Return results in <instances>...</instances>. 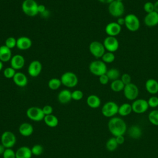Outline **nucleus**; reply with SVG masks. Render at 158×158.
Listing matches in <instances>:
<instances>
[{
  "mask_svg": "<svg viewBox=\"0 0 158 158\" xmlns=\"http://www.w3.org/2000/svg\"><path fill=\"white\" fill-rule=\"evenodd\" d=\"M108 129L114 136L124 135L127 131V127L125 122L120 117H113L108 122Z\"/></svg>",
  "mask_w": 158,
  "mask_h": 158,
  "instance_id": "nucleus-1",
  "label": "nucleus"
},
{
  "mask_svg": "<svg viewBox=\"0 0 158 158\" xmlns=\"http://www.w3.org/2000/svg\"><path fill=\"white\" fill-rule=\"evenodd\" d=\"M89 70L92 74L99 77L106 73L107 69L106 64L102 60H95L89 64Z\"/></svg>",
  "mask_w": 158,
  "mask_h": 158,
  "instance_id": "nucleus-2",
  "label": "nucleus"
},
{
  "mask_svg": "<svg viewBox=\"0 0 158 158\" xmlns=\"http://www.w3.org/2000/svg\"><path fill=\"white\" fill-rule=\"evenodd\" d=\"M38 3L35 0H24L22 4L23 13L29 17H35L38 14Z\"/></svg>",
  "mask_w": 158,
  "mask_h": 158,
  "instance_id": "nucleus-3",
  "label": "nucleus"
},
{
  "mask_svg": "<svg viewBox=\"0 0 158 158\" xmlns=\"http://www.w3.org/2000/svg\"><path fill=\"white\" fill-rule=\"evenodd\" d=\"M62 85L67 88H73L76 86L78 82L77 75L72 72H65L60 77Z\"/></svg>",
  "mask_w": 158,
  "mask_h": 158,
  "instance_id": "nucleus-4",
  "label": "nucleus"
},
{
  "mask_svg": "<svg viewBox=\"0 0 158 158\" xmlns=\"http://www.w3.org/2000/svg\"><path fill=\"white\" fill-rule=\"evenodd\" d=\"M108 10L112 16L118 18L124 14L125 6L122 2L114 0L109 4Z\"/></svg>",
  "mask_w": 158,
  "mask_h": 158,
  "instance_id": "nucleus-5",
  "label": "nucleus"
},
{
  "mask_svg": "<svg viewBox=\"0 0 158 158\" xmlns=\"http://www.w3.org/2000/svg\"><path fill=\"white\" fill-rule=\"evenodd\" d=\"M125 26L130 31H137L140 27V22L138 17L133 14H127L125 17Z\"/></svg>",
  "mask_w": 158,
  "mask_h": 158,
  "instance_id": "nucleus-6",
  "label": "nucleus"
},
{
  "mask_svg": "<svg viewBox=\"0 0 158 158\" xmlns=\"http://www.w3.org/2000/svg\"><path fill=\"white\" fill-rule=\"evenodd\" d=\"M118 106L114 101L106 102L101 109L102 114L106 117H113L118 111Z\"/></svg>",
  "mask_w": 158,
  "mask_h": 158,
  "instance_id": "nucleus-7",
  "label": "nucleus"
},
{
  "mask_svg": "<svg viewBox=\"0 0 158 158\" xmlns=\"http://www.w3.org/2000/svg\"><path fill=\"white\" fill-rule=\"evenodd\" d=\"M89 51L96 59L101 58L103 54L106 52V49L103 43L98 41H93L89 44Z\"/></svg>",
  "mask_w": 158,
  "mask_h": 158,
  "instance_id": "nucleus-8",
  "label": "nucleus"
},
{
  "mask_svg": "<svg viewBox=\"0 0 158 158\" xmlns=\"http://www.w3.org/2000/svg\"><path fill=\"white\" fill-rule=\"evenodd\" d=\"M26 114L28 118L34 122H40L43 120L45 116L42 110V108L36 106L29 107L27 110Z\"/></svg>",
  "mask_w": 158,
  "mask_h": 158,
  "instance_id": "nucleus-9",
  "label": "nucleus"
},
{
  "mask_svg": "<svg viewBox=\"0 0 158 158\" xmlns=\"http://www.w3.org/2000/svg\"><path fill=\"white\" fill-rule=\"evenodd\" d=\"M16 143V137L10 131H4L1 136V144L6 148H12Z\"/></svg>",
  "mask_w": 158,
  "mask_h": 158,
  "instance_id": "nucleus-10",
  "label": "nucleus"
},
{
  "mask_svg": "<svg viewBox=\"0 0 158 158\" xmlns=\"http://www.w3.org/2000/svg\"><path fill=\"white\" fill-rule=\"evenodd\" d=\"M123 91L125 97L130 101L136 99L139 94V89L138 86L132 83L125 85Z\"/></svg>",
  "mask_w": 158,
  "mask_h": 158,
  "instance_id": "nucleus-11",
  "label": "nucleus"
},
{
  "mask_svg": "<svg viewBox=\"0 0 158 158\" xmlns=\"http://www.w3.org/2000/svg\"><path fill=\"white\" fill-rule=\"evenodd\" d=\"M132 110L136 114H143L149 108L148 101L143 99H136L131 104Z\"/></svg>",
  "mask_w": 158,
  "mask_h": 158,
  "instance_id": "nucleus-12",
  "label": "nucleus"
},
{
  "mask_svg": "<svg viewBox=\"0 0 158 158\" xmlns=\"http://www.w3.org/2000/svg\"><path fill=\"white\" fill-rule=\"evenodd\" d=\"M104 46L108 52H114L118 49L119 43L115 36H107L103 41Z\"/></svg>",
  "mask_w": 158,
  "mask_h": 158,
  "instance_id": "nucleus-13",
  "label": "nucleus"
},
{
  "mask_svg": "<svg viewBox=\"0 0 158 158\" xmlns=\"http://www.w3.org/2000/svg\"><path fill=\"white\" fill-rule=\"evenodd\" d=\"M42 64L37 60L31 61L28 67V73L31 77H38L42 71Z\"/></svg>",
  "mask_w": 158,
  "mask_h": 158,
  "instance_id": "nucleus-14",
  "label": "nucleus"
},
{
  "mask_svg": "<svg viewBox=\"0 0 158 158\" xmlns=\"http://www.w3.org/2000/svg\"><path fill=\"white\" fill-rule=\"evenodd\" d=\"M122 30V27L117 22H112L107 24L105 27V31L108 36H116L120 34Z\"/></svg>",
  "mask_w": 158,
  "mask_h": 158,
  "instance_id": "nucleus-15",
  "label": "nucleus"
},
{
  "mask_svg": "<svg viewBox=\"0 0 158 158\" xmlns=\"http://www.w3.org/2000/svg\"><path fill=\"white\" fill-rule=\"evenodd\" d=\"M25 59L23 56L20 54L14 55L10 60V67L16 70H20L22 69L25 65Z\"/></svg>",
  "mask_w": 158,
  "mask_h": 158,
  "instance_id": "nucleus-16",
  "label": "nucleus"
},
{
  "mask_svg": "<svg viewBox=\"0 0 158 158\" xmlns=\"http://www.w3.org/2000/svg\"><path fill=\"white\" fill-rule=\"evenodd\" d=\"M144 24L149 27H152L158 25V13L153 11L148 13L144 19Z\"/></svg>",
  "mask_w": 158,
  "mask_h": 158,
  "instance_id": "nucleus-17",
  "label": "nucleus"
},
{
  "mask_svg": "<svg viewBox=\"0 0 158 158\" xmlns=\"http://www.w3.org/2000/svg\"><path fill=\"white\" fill-rule=\"evenodd\" d=\"M32 46L31 40L27 36H20L17 39L16 47L20 50H27Z\"/></svg>",
  "mask_w": 158,
  "mask_h": 158,
  "instance_id": "nucleus-18",
  "label": "nucleus"
},
{
  "mask_svg": "<svg viewBox=\"0 0 158 158\" xmlns=\"http://www.w3.org/2000/svg\"><path fill=\"white\" fill-rule=\"evenodd\" d=\"M14 83L19 87H25L28 83V78L23 73L17 72L12 78Z\"/></svg>",
  "mask_w": 158,
  "mask_h": 158,
  "instance_id": "nucleus-19",
  "label": "nucleus"
},
{
  "mask_svg": "<svg viewBox=\"0 0 158 158\" xmlns=\"http://www.w3.org/2000/svg\"><path fill=\"white\" fill-rule=\"evenodd\" d=\"M19 131L23 136H30L33 133V127L29 123L24 122L20 125L19 127Z\"/></svg>",
  "mask_w": 158,
  "mask_h": 158,
  "instance_id": "nucleus-20",
  "label": "nucleus"
},
{
  "mask_svg": "<svg viewBox=\"0 0 158 158\" xmlns=\"http://www.w3.org/2000/svg\"><path fill=\"white\" fill-rule=\"evenodd\" d=\"M145 88L149 93L157 94L158 93V81L153 78L148 79L145 83Z\"/></svg>",
  "mask_w": 158,
  "mask_h": 158,
  "instance_id": "nucleus-21",
  "label": "nucleus"
},
{
  "mask_svg": "<svg viewBox=\"0 0 158 158\" xmlns=\"http://www.w3.org/2000/svg\"><path fill=\"white\" fill-rule=\"evenodd\" d=\"M57 99L61 104H67L72 100V92L67 89L61 90L58 95Z\"/></svg>",
  "mask_w": 158,
  "mask_h": 158,
  "instance_id": "nucleus-22",
  "label": "nucleus"
},
{
  "mask_svg": "<svg viewBox=\"0 0 158 158\" xmlns=\"http://www.w3.org/2000/svg\"><path fill=\"white\" fill-rule=\"evenodd\" d=\"M11 49L5 45L0 46V60L2 62L10 61L12 58Z\"/></svg>",
  "mask_w": 158,
  "mask_h": 158,
  "instance_id": "nucleus-23",
  "label": "nucleus"
},
{
  "mask_svg": "<svg viewBox=\"0 0 158 158\" xmlns=\"http://www.w3.org/2000/svg\"><path fill=\"white\" fill-rule=\"evenodd\" d=\"M16 158H31L32 153L31 148L27 146H21L15 151Z\"/></svg>",
  "mask_w": 158,
  "mask_h": 158,
  "instance_id": "nucleus-24",
  "label": "nucleus"
},
{
  "mask_svg": "<svg viewBox=\"0 0 158 158\" xmlns=\"http://www.w3.org/2000/svg\"><path fill=\"white\" fill-rule=\"evenodd\" d=\"M101 101L100 98L95 94H91L88 96L86 99L87 105L93 109H96L101 105Z\"/></svg>",
  "mask_w": 158,
  "mask_h": 158,
  "instance_id": "nucleus-25",
  "label": "nucleus"
},
{
  "mask_svg": "<svg viewBox=\"0 0 158 158\" xmlns=\"http://www.w3.org/2000/svg\"><path fill=\"white\" fill-rule=\"evenodd\" d=\"M43 121L47 126L51 128H54L57 127L59 123V120L57 117L53 114L45 115Z\"/></svg>",
  "mask_w": 158,
  "mask_h": 158,
  "instance_id": "nucleus-26",
  "label": "nucleus"
},
{
  "mask_svg": "<svg viewBox=\"0 0 158 158\" xmlns=\"http://www.w3.org/2000/svg\"><path fill=\"white\" fill-rule=\"evenodd\" d=\"M128 135L133 139H139L142 135V130L138 125H132L128 129Z\"/></svg>",
  "mask_w": 158,
  "mask_h": 158,
  "instance_id": "nucleus-27",
  "label": "nucleus"
},
{
  "mask_svg": "<svg viewBox=\"0 0 158 158\" xmlns=\"http://www.w3.org/2000/svg\"><path fill=\"white\" fill-rule=\"evenodd\" d=\"M131 104L128 103H123L118 107V114L121 116H127L132 112Z\"/></svg>",
  "mask_w": 158,
  "mask_h": 158,
  "instance_id": "nucleus-28",
  "label": "nucleus"
},
{
  "mask_svg": "<svg viewBox=\"0 0 158 158\" xmlns=\"http://www.w3.org/2000/svg\"><path fill=\"white\" fill-rule=\"evenodd\" d=\"M110 89L114 91V92H120L123 90V88L125 87V85L122 81L120 79H117L115 80H114L110 83Z\"/></svg>",
  "mask_w": 158,
  "mask_h": 158,
  "instance_id": "nucleus-29",
  "label": "nucleus"
},
{
  "mask_svg": "<svg viewBox=\"0 0 158 158\" xmlns=\"http://www.w3.org/2000/svg\"><path fill=\"white\" fill-rule=\"evenodd\" d=\"M106 74L108 77L109 80L114 81L119 79L118 78L120 77V72L118 69L115 68H112L107 70Z\"/></svg>",
  "mask_w": 158,
  "mask_h": 158,
  "instance_id": "nucleus-30",
  "label": "nucleus"
},
{
  "mask_svg": "<svg viewBox=\"0 0 158 158\" xmlns=\"http://www.w3.org/2000/svg\"><path fill=\"white\" fill-rule=\"evenodd\" d=\"M118 145V144L116 141V139L114 136V137L110 138L107 141L106 143V149L109 151H114L117 148Z\"/></svg>",
  "mask_w": 158,
  "mask_h": 158,
  "instance_id": "nucleus-31",
  "label": "nucleus"
},
{
  "mask_svg": "<svg viewBox=\"0 0 158 158\" xmlns=\"http://www.w3.org/2000/svg\"><path fill=\"white\" fill-rule=\"evenodd\" d=\"M62 85L60 79L57 78H52L48 81V87L52 90H56L59 89Z\"/></svg>",
  "mask_w": 158,
  "mask_h": 158,
  "instance_id": "nucleus-32",
  "label": "nucleus"
},
{
  "mask_svg": "<svg viewBox=\"0 0 158 158\" xmlns=\"http://www.w3.org/2000/svg\"><path fill=\"white\" fill-rule=\"evenodd\" d=\"M149 121L154 125L158 126V110H153L149 113Z\"/></svg>",
  "mask_w": 158,
  "mask_h": 158,
  "instance_id": "nucleus-33",
  "label": "nucleus"
},
{
  "mask_svg": "<svg viewBox=\"0 0 158 158\" xmlns=\"http://www.w3.org/2000/svg\"><path fill=\"white\" fill-rule=\"evenodd\" d=\"M115 57L114 52H108V51L106 52L101 57L102 60L106 64H110L113 62L115 60Z\"/></svg>",
  "mask_w": 158,
  "mask_h": 158,
  "instance_id": "nucleus-34",
  "label": "nucleus"
},
{
  "mask_svg": "<svg viewBox=\"0 0 158 158\" xmlns=\"http://www.w3.org/2000/svg\"><path fill=\"white\" fill-rule=\"evenodd\" d=\"M15 73H16L15 70L12 67H11L10 66L6 68L3 71V75L4 77L7 79L13 78Z\"/></svg>",
  "mask_w": 158,
  "mask_h": 158,
  "instance_id": "nucleus-35",
  "label": "nucleus"
},
{
  "mask_svg": "<svg viewBox=\"0 0 158 158\" xmlns=\"http://www.w3.org/2000/svg\"><path fill=\"white\" fill-rule=\"evenodd\" d=\"M4 45L9 49H12L17 46V39H15L14 37L9 36L6 40Z\"/></svg>",
  "mask_w": 158,
  "mask_h": 158,
  "instance_id": "nucleus-36",
  "label": "nucleus"
},
{
  "mask_svg": "<svg viewBox=\"0 0 158 158\" xmlns=\"http://www.w3.org/2000/svg\"><path fill=\"white\" fill-rule=\"evenodd\" d=\"M32 155L40 156L43 152V147L40 144H35L31 148Z\"/></svg>",
  "mask_w": 158,
  "mask_h": 158,
  "instance_id": "nucleus-37",
  "label": "nucleus"
},
{
  "mask_svg": "<svg viewBox=\"0 0 158 158\" xmlns=\"http://www.w3.org/2000/svg\"><path fill=\"white\" fill-rule=\"evenodd\" d=\"M3 158H16L15 152L12 148H6L2 154Z\"/></svg>",
  "mask_w": 158,
  "mask_h": 158,
  "instance_id": "nucleus-38",
  "label": "nucleus"
},
{
  "mask_svg": "<svg viewBox=\"0 0 158 158\" xmlns=\"http://www.w3.org/2000/svg\"><path fill=\"white\" fill-rule=\"evenodd\" d=\"M83 97V92L80 89H76L72 92V99L75 101H80Z\"/></svg>",
  "mask_w": 158,
  "mask_h": 158,
  "instance_id": "nucleus-39",
  "label": "nucleus"
},
{
  "mask_svg": "<svg viewBox=\"0 0 158 158\" xmlns=\"http://www.w3.org/2000/svg\"><path fill=\"white\" fill-rule=\"evenodd\" d=\"M148 103L149 107L152 108H156L158 107V97L155 96L150 97L148 100Z\"/></svg>",
  "mask_w": 158,
  "mask_h": 158,
  "instance_id": "nucleus-40",
  "label": "nucleus"
},
{
  "mask_svg": "<svg viewBox=\"0 0 158 158\" xmlns=\"http://www.w3.org/2000/svg\"><path fill=\"white\" fill-rule=\"evenodd\" d=\"M143 9L147 14L154 11V3H152V2H150V1L146 2L143 6Z\"/></svg>",
  "mask_w": 158,
  "mask_h": 158,
  "instance_id": "nucleus-41",
  "label": "nucleus"
},
{
  "mask_svg": "<svg viewBox=\"0 0 158 158\" xmlns=\"http://www.w3.org/2000/svg\"><path fill=\"white\" fill-rule=\"evenodd\" d=\"M120 80H122V81L123 83V84H124L125 85L131 83V76H130L129 74H128V73H123V74L121 76Z\"/></svg>",
  "mask_w": 158,
  "mask_h": 158,
  "instance_id": "nucleus-42",
  "label": "nucleus"
},
{
  "mask_svg": "<svg viewBox=\"0 0 158 158\" xmlns=\"http://www.w3.org/2000/svg\"><path fill=\"white\" fill-rule=\"evenodd\" d=\"M42 110L44 114V115H51L52 114L53 112V108L50 105H46L42 108Z\"/></svg>",
  "mask_w": 158,
  "mask_h": 158,
  "instance_id": "nucleus-43",
  "label": "nucleus"
},
{
  "mask_svg": "<svg viewBox=\"0 0 158 158\" xmlns=\"http://www.w3.org/2000/svg\"><path fill=\"white\" fill-rule=\"evenodd\" d=\"M99 81L101 84L104 85H106L108 83L109 79L108 77L107 76V75L105 73V74H103L99 77Z\"/></svg>",
  "mask_w": 158,
  "mask_h": 158,
  "instance_id": "nucleus-44",
  "label": "nucleus"
},
{
  "mask_svg": "<svg viewBox=\"0 0 158 158\" xmlns=\"http://www.w3.org/2000/svg\"><path fill=\"white\" fill-rule=\"evenodd\" d=\"M115 139H116V141L118 143V145L120 144H123V143L125 142V138H124V136L123 135H120V136H116L115 137Z\"/></svg>",
  "mask_w": 158,
  "mask_h": 158,
  "instance_id": "nucleus-45",
  "label": "nucleus"
},
{
  "mask_svg": "<svg viewBox=\"0 0 158 158\" xmlns=\"http://www.w3.org/2000/svg\"><path fill=\"white\" fill-rule=\"evenodd\" d=\"M38 11L39 13H44L46 11V7L43 4H38Z\"/></svg>",
  "mask_w": 158,
  "mask_h": 158,
  "instance_id": "nucleus-46",
  "label": "nucleus"
},
{
  "mask_svg": "<svg viewBox=\"0 0 158 158\" xmlns=\"http://www.w3.org/2000/svg\"><path fill=\"white\" fill-rule=\"evenodd\" d=\"M116 22H117L118 25H120L121 27H122V25H125V18L122 17H118V18L117 19Z\"/></svg>",
  "mask_w": 158,
  "mask_h": 158,
  "instance_id": "nucleus-47",
  "label": "nucleus"
},
{
  "mask_svg": "<svg viewBox=\"0 0 158 158\" xmlns=\"http://www.w3.org/2000/svg\"><path fill=\"white\" fill-rule=\"evenodd\" d=\"M6 149V148L2 144H0V155L2 156V154H3Z\"/></svg>",
  "mask_w": 158,
  "mask_h": 158,
  "instance_id": "nucleus-48",
  "label": "nucleus"
},
{
  "mask_svg": "<svg viewBox=\"0 0 158 158\" xmlns=\"http://www.w3.org/2000/svg\"><path fill=\"white\" fill-rule=\"evenodd\" d=\"M99 2L104 4H110L111 2H112L114 0H98Z\"/></svg>",
  "mask_w": 158,
  "mask_h": 158,
  "instance_id": "nucleus-49",
  "label": "nucleus"
},
{
  "mask_svg": "<svg viewBox=\"0 0 158 158\" xmlns=\"http://www.w3.org/2000/svg\"><path fill=\"white\" fill-rule=\"evenodd\" d=\"M154 11H156V12L158 13V0H157L154 3Z\"/></svg>",
  "mask_w": 158,
  "mask_h": 158,
  "instance_id": "nucleus-50",
  "label": "nucleus"
},
{
  "mask_svg": "<svg viewBox=\"0 0 158 158\" xmlns=\"http://www.w3.org/2000/svg\"><path fill=\"white\" fill-rule=\"evenodd\" d=\"M2 67H3V62L0 60V72L2 69Z\"/></svg>",
  "mask_w": 158,
  "mask_h": 158,
  "instance_id": "nucleus-51",
  "label": "nucleus"
},
{
  "mask_svg": "<svg viewBox=\"0 0 158 158\" xmlns=\"http://www.w3.org/2000/svg\"><path fill=\"white\" fill-rule=\"evenodd\" d=\"M115 1H121V2H122V1H123V0H115Z\"/></svg>",
  "mask_w": 158,
  "mask_h": 158,
  "instance_id": "nucleus-52",
  "label": "nucleus"
}]
</instances>
